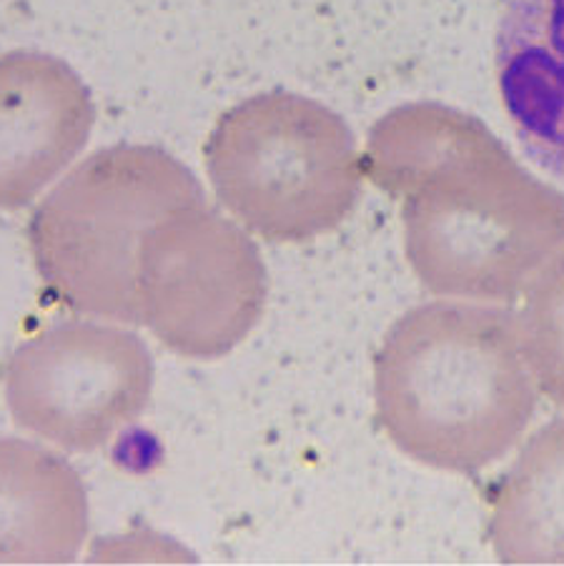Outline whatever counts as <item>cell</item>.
I'll list each match as a JSON object with an SVG mask.
<instances>
[{"instance_id": "obj_1", "label": "cell", "mask_w": 564, "mask_h": 566, "mask_svg": "<svg viewBox=\"0 0 564 566\" xmlns=\"http://www.w3.org/2000/svg\"><path fill=\"white\" fill-rule=\"evenodd\" d=\"M540 389L510 308L441 298L394 321L374 356V409L401 454L472 476L520 443Z\"/></svg>"}, {"instance_id": "obj_2", "label": "cell", "mask_w": 564, "mask_h": 566, "mask_svg": "<svg viewBox=\"0 0 564 566\" xmlns=\"http://www.w3.org/2000/svg\"><path fill=\"white\" fill-rule=\"evenodd\" d=\"M199 201H206L199 178L164 148L96 150L45 196L28 223L43 286L73 314L140 324V241L166 213Z\"/></svg>"}, {"instance_id": "obj_3", "label": "cell", "mask_w": 564, "mask_h": 566, "mask_svg": "<svg viewBox=\"0 0 564 566\" xmlns=\"http://www.w3.org/2000/svg\"><path fill=\"white\" fill-rule=\"evenodd\" d=\"M397 196L404 253L439 298L516 301L564 249V196L512 164L464 171L435 150Z\"/></svg>"}, {"instance_id": "obj_4", "label": "cell", "mask_w": 564, "mask_h": 566, "mask_svg": "<svg viewBox=\"0 0 564 566\" xmlns=\"http://www.w3.org/2000/svg\"><path fill=\"white\" fill-rule=\"evenodd\" d=\"M203 158L223 209L271 243L332 233L359 198L349 128L294 93H261L226 111Z\"/></svg>"}, {"instance_id": "obj_5", "label": "cell", "mask_w": 564, "mask_h": 566, "mask_svg": "<svg viewBox=\"0 0 564 566\" xmlns=\"http://www.w3.org/2000/svg\"><path fill=\"white\" fill-rule=\"evenodd\" d=\"M138 326L184 358L233 352L267 304V266L251 235L209 201L150 226L136 261Z\"/></svg>"}, {"instance_id": "obj_6", "label": "cell", "mask_w": 564, "mask_h": 566, "mask_svg": "<svg viewBox=\"0 0 564 566\" xmlns=\"http://www.w3.org/2000/svg\"><path fill=\"white\" fill-rule=\"evenodd\" d=\"M154 391V361L118 326H55L6 366V401L23 431L65 451H96L134 423Z\"/></svg>"}, {"instance_id": "obj_7", "label": "cell", "mask_w": 564, "mask_h": 566, "mask_svg": "<svg viewBox=\"0 0 564 566\" xmlns=\"http://www.w3.org/2000/svg\"><path fill=\"white\" fill-rule=\"evenodd\" d=\"M96 106L69 63L0 55V209H23L86 148Z\"/></svg>"}, {"instance_id": "obj_8", "label": "cell", "mask_w": 564, "mask_h": 566, "mask_svg": "<svg viewBox=\"0 0 564 566\" xmlns=\"http://www.w3.org/2000/svg\"><path fill=\"white\" fill-rule=\"evenodd\" d=\"M494 71L524 154L564 184V0H504Z\"/></svg>"}, {"instance_id": "obj_9", "label": "cell", "mask_w": 564, "mask_h": 566, "mask_svg": "<svg viewBox=\"0 0 564 566\" xmlns=\"http://www.w3.org/2000/svg\"><path fill=\"white\" fill-rule=\"evenodd\" d=\"M88 534V499L69 461L0 439V564H69Z\"/></svg>"}, {"instance_id": "obj_10", "label": "cell", "mask_w": 564, "mask_h": 566, "mask_svg": "<svg viewBox=\"0 0 564 566\" xmlns=\"http://www.w3.org/2000/svg\"><path fill=\"white\" fill-rule=\"evenodd\" d=\"M487 539L500 564L564 566V417L534 431L492 486Z\"/></svg>"}, {"instance_id": "obj_11", "label": "cell", "mask_w": 564, "mask_h": 566, "mask_svg": "<svg viewBox=\"0 0 564 566\" xmlns=\"http://www.w3.org/2000/svg\"><path fill=\"white\" fill-rule=\"evenodd\" d=\"M524 294L516 321L526 364L544 399L564 409V249Z\"/></svg>"}]
</instances>
